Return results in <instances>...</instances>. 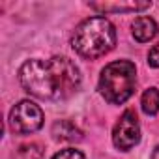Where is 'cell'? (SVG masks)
<instances>
[{
  "mask_svg": "<svg viewBox=\"0 0 159 159\" xmlns=\"http://www.w3.org/2000/svg\"><path fill=\"white\" fill-rule=\"evenodd\" d=\"M137 84V67L129 60H116L103 67L99 75V94L112 105L125 103Z\"/></svg>",
  "mask_w": 159,
  "mask_h": 159,
  "instance_id": "cell-3",
  "label": "cell"
},
{
  "mask_svg": "<svg viewBox=\"0 0 159 159\" xmlns=\"http://www.w3.org/2000/svg\"><path fill=\"white\" fill-rule=\"evenodd\" d=\"M52 135L56 140H67V142H75L83 139V131L79 129L73 122L69 120H60L52 125Z\"/></svg>",
  "mask_w": 159,
  "mask_h": 159,
  "instance_id": "cell-8",
  "label": "cell"
},
{
  "mask_svg": "<svg viewBox=\"0 0 159 159\" xmlns=\"http://www.w3.org/2000/svg\"><path fill=\"white\" fill-rule=\"evenodd\" d=\"M152 2H92L90 8L99 13H129L148 10Z\"/></svg>",
  "mask_w": 159,
  "mask_h": 159,
  "instance_id": "cell-6",
  "label": "cell"
},
{
  "mask_svg": "<svg viewBox=\"0 0 159 159\" xmlns=\"http://www.w3.org/2000/svg\"><path fill=\"white\" fill-rule=\"evenodd\" d=\"M71 45L75 52L83 58H99L111 52L116 45L114 25L107 17H90L84 19L73 32Z\"/></svg>",
  "mask_w": 159,
  "mask_h": 159,
  "instance_id": "cell-2",
  "label": "cell"
},
{
  "mask_svg": "<svg viewBox=\"0 0 159 159\" xmlns=\"http://www.w3.org/2000/svg\"><path fill=\"white\" fill-rule=\"evenodd\" d=\"M140 107H142L144 114L155 116L159 112V90L157 88H148L140 98Z\"/></svg>",
  "mask_w": 159,
  "mask_h": 159,
  "instance_id": "cell-9",
  "label": "cell"
},
{
  "mask_svg": "<svg viewBox=\"0 0 159 159\" xmlns=\"http://www.w3.org/2000/svg\"><path fill=\"white\" fill-rule=\"evenodd\" d=\"M41 157H43V146L39 142L21 144L13 153V159H41Z\"/></svg>",
  "mask_w": 159,
  "mask_h": 159,
  "instance_id": "cell-10",
  "label": "cell"
},
{
  "mask_svg": "<svg viewBox=\"0 0 159 159\" xmlns=\"http://www.w3.org/2000/svg\"><path fill=\"white\" fill-rule=\"evenodd\" d=\"M52 159H86V157H84V153H83L81 150L66 148V150H60L58 153H54Z\"/></svg>",
  "mask_w": 159,
  "mask_h": 159,
  "instance_id": "cell-11",
  "label": "cell"
},
{
  "mask_svg": "<svg viewBox=\"0 0 159 159\" xmlns=\"http://www.w3.org/2000/svg\"><path fill=\"white\" fill-rule=\"evenodd\" d=\"M21 86L39 99H67L81 86V71L66 56L26 60L19 69Z\"/></svg>",
  "mask_w": 159,
  "mask_h": 159,
  "instance_id": "cell-1",
  "label": "cell"
},
{
  "mask_svg": "<svg viewBox=\"0 0 159 159\" xmlns=\"http://www.w3.org/2000/svg\"><path fill=\"white\" fill-rule=\"evenodd\" d=\"M152 159H159V144L153 148V152H152Z\"/></svg>",
  "mask_w": 159,
  "mask_h": 159,
  "instance_id": "cell-13",
  "label": "cell"
},
{
  "mask_svg": "<svg viewBox=\"0 0 159 159\" xmlns=\"http://www.w3.org/2000/svg\"><path fill=\"white\" fill-rule=\"evenodd\" d=\"M112 142L122 152H127L140 142V124L135 111L129 109L120 116L112 131Z\"/></svg>",
  "mask_w": 159,
  "mask_h": 159,
  "instance_id": "cell-5",
  "label": "cell"
},
{
  "mask_svg": "<svg viewBox=\"0 0 159 159\" xmlns=\"http://www.w3.org/2000/svg\"><path fill=\"white\" fill-rule=\"evenodd\" d=\"M43 125V111L30 99L19 101L10 111V127L13 133L28 135Z\"/></svg>",
  "mask_w": 159,
  "mask_h": 159,
  "instance_id": "cell-4",
  "label": "cell"
},
{
  "mask_svg": "<svg viewBox=\"0 0 159 159\" xmlns=\"http://www.w3.org/2000/svg\"><path fill=\"white\" fill-rule=\"evenodd\" d=\"M131 34H133V38L137 41L146 43V41H150V39L155 38V34H157V23L152 17H148V15L137 17L133 21V25H131Z\"/></svg>",
  "mask_w": 159,
  "mask_h": 159,
  "instance_id": "cell-7",
  "label": "cell"
},
{
  "mask_svg": "<svg viewBox=\"0 0 159 159\" xmlns=\"http://www.w3.org/2000/svg\"><path fill=\"white\" fill-rule=\"evenodd\" d=\"M148 66L150 67H159V43H155L150 52H148Z\"/></svg>",
  "mask_w": 159,
  "mask_h": 159,
  "instance_id": "cell-12",
  "label": "cell"
}]
</instances>
